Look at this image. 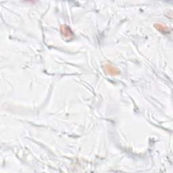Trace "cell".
<instances>
[{
    "label": "cell",
    "mask_w": 173,
    "mask_h": 173,
    "mask_svg": "<svg viewBox=\"0 0 173 173\" xmlns=\"http://www.w3.org/2000/svg\"><path fill=\"white\" fill-rule=\"evenodd\" d=\"M104 69H105L106 72L109 74L111 75H118L120 74V71L118 69H117L116 68L114 67L113 66H112L110 64H106L105 66H104Z\"/></svg>",
    "instance_id": "cell-2"
},
{
    "label": "cell",
    "mask_w": 173,
    "mask_h": 173,
    "mask_svg": "<svg viewBox=\"0 0 173 173\" xmlns=\"http://www.w3.org/2000/svg\"><path fill=\"white\" fill-rule=\"evenodd\" d=\"M154 27H156V29L160 31L161 32H163V33H168V32H170V28L164 24H156L154 25Z\"/></svg>",
    "instance_id": "cell-3"
},
{
    "label": "cell",
    "mask_w": 173,
    "mask_h": 173,
    "mask_svg": "<svg viewBox=\"0 0 173 173\" xmlns=\"http://www.w3.org/2000/svg\"><path fill=\"white\" fill-rule=\"evenodd\" d=\"M60 31L62 34L63 35V37L65 39H70L71 38H73V32L72 31L70 28L68 27L66 25H62L60 27Z\"/></svg>",
    "instance_id": "cell-1"
}]
</instances>
